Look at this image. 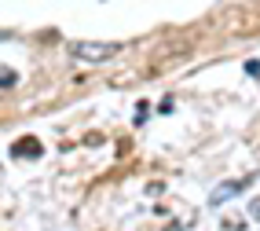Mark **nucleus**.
<instances>
[{
  "mask_svg": "<svg viewBox=\"0 0 260 231\" xmlns=\"http://www.w3.org/2000/svg\"><path fill=\"white\" fill-rule=\"evenodd\" d=\"M121 51V44L117 41H70V55H77V59H84V63H107V59H114Z\"/></svg>",
  "mask_w": 260,
  "mask_h": 231,
  "instance_id": "f257e3e1",
  "label": "nucleus"
},
{
  "mask_svg": "<svg viewBox=\"0 0 260 231\" xmlns=\"http://www.w3.org/2000/svg\"><path fill=\"white\" fill-rule=\"evenodd\" d=\"M253 180H256V176L249 172V176H242V180H228V184H220V187L213 191V198H209V202H213V206L228 202V198H235V194H242V191H246V187H249Z\"/></svg>",
  "mask_w": 260,
  "mask_h": 231,
  "instance_id": "f03ea898",
  "label": "nucleus"
},
{
  "mask_svg": "<svg viewBox=\"0 0 260 231\" xmlns=\"http://www.w3.org/2000/svg\"><path fill=\"white\" fill-rule=\"evenodd\" d=\"M41 154H44V143L33 139V136H22V139L11 143V158H41Z\"/></svg>",
  "mask_w": 260,
  "mask_h": 231,
  "instance_id": "7ed1b4c3",
  "label": "nucleus"
},
{
  "mask_svg": "<svg viewBox=\"0 0 260 231\" xmlns=\"http://www.w3.org/2000/svg\"><path fill=\"white\" fill-rule=\"evenodd\" d=\"M15 84H19V74L11 66H0V88H15Z\"/></svg>",
  "mask_w": 260,
  "mask_h": 231,
  "instance_id": "20e7f679",
  "label": "nucleus"
},
{
  "mask_svg": "<svg viewBox=\"0 0 260 231\" xmlns=\"http://www.w3.org/2000/svg\"><path fill=\"white\" fill-rule=\"evenodd\" d=\"M249 217H253V220H260V198H253V202H249Z\"/></svg>",
  "mask_w": 260,
  "mask_h": 231,
  "instance_id": "39448f33",
  "label": "nucleus"
},
{
  "mask_svg": "<svg viewBox=\"0 0 260 231\" xmlns=\"http://www.w3.org/2000/svg\"><path fill=\"white\" fill-rule=\"evenodd\" d=\"M246 70H249L253 77H260V63H246Z\"/></svg>",
  "mask_w": 260,
  "mask_h": 231,
  "instance_id": "423d86ee",
  "label": "nucleus"
},
{
  "mask_svg": "<svg viewBox=\"0 0 260 231\" xmlns=\"http://www.w3.org/2000/svg\"><path fill=\"white\" fill-rule=\"evenodd\" d=\"M8 37H11V33H8V30H0V41H8Z\"/></svg>",
  "mask_w": 260,
  "mask_h": 231,
  "instance_id": "0eeeda50",
  "label": "nucleus"
}]
</instances>
